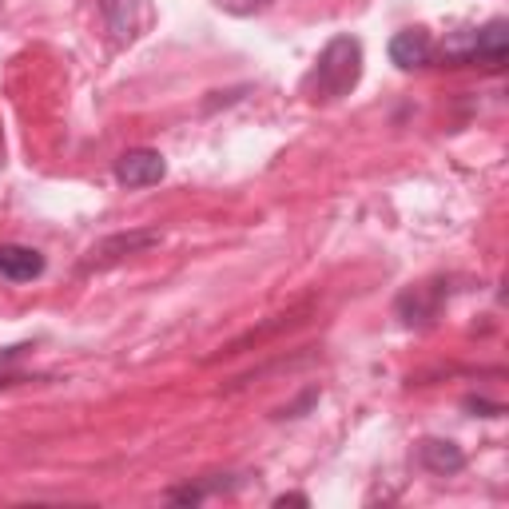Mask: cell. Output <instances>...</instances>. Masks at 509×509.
I'll use <instances>...</instances> for the list:
<instances>
[{
    "mask_svg": "<svg viewBox=\"0 0 509 509\" xmlns=\"http://www.w3.org/2000/svg\"><path fill=\"white\" fill-rule=\"evenodd\" d=\"M40 271H44V254L40 251L16 247V243L0 247V275L4 279H12V283H28V279H36Z\"/></svg>",
    "mask_w": 509,
    "mask_h": 509,
    "instance_id": "5",
    "label": "cell"
},
{
    "mask_svg": "<svg viewBox=\"0 0 509 509\" xmlns=\"http://www.w3.org/2000/svg\"><path fill=\"white\" fill-rule=\"evenodd\" d=\"M362 76V44L354 36H335L327 48H322L315 72L307 80L311 100H338L359 84Z\"/></svg>",
    "mask_w": 509,
    "mask_h": 509,
    "instance_id": "1",
    "label": "cell"
},
{
    "mask_svg": "<svg viewBox=\"0 0 509 509\" xmlns=\"http://www.w3.org/2000/svg\"><path fill=\"white\" fill-rule=\"evenodd\" d=\"M505 53H509V24L505 20H494V24H486L481 32H473L470 61H481V64H489V68H502L505 64Z\"/></svg>",
    "mask_w": 509,
    "mask_h": 509,
    "instance_id": "4",
    "label": "cell"
},
{
    "mask_svg": "<svg viewBox=\"0 0 509 509\" xmlns=\"http://www.w3.org/2000/svg\"><path fill=\"white\" fill-rule=\"evenodd\" d=\"M100 8L116 40H132L140 32V0H100Z\"/></svg>",
    "mask_w": 509,
    "mask_h": 509,
    "instance_id": "6",
    "label": "cell"
},
{
    "mask_svg": "<svg viewBox=\"0 0 509 509\" xmlns=\"http://www.w3.org/2000/svg\"><path fill=\"white\" fill-rule=\"evenodd\" d=\"M430 56H434V40L422 28L394 32V40H390V61L398 68H422V64H430Z\"/></svg>",
    "mask_w": 509,
    "mask_h": 509,
    "instance_id": "3",
    "label": "cell"
},
{
    "mask_svg": "<svg viewBox=\"0 0 509 509\" xmlns=\"http://www.w3.org/2000/svg\"><path fill=\"white\" fill-rule=\"evenodd\" d=\"M219 8H227V12H239V16H247V12H259L267 0H215Z\"/></svg>",
    "mask_w": 509,
    "mask_h": 509,
    "instance_id": "9",
    "label": "cell"
},
{
    "mask_svg": "<svg viewBox=\"0 0 509 509\" xmlns=\"http://www.w3.org/2000/svg\"><path fill=\"white\" fill-rule=\"evenodd\" d=\"M422 465L434 473H457L465 465V454L457 449L454 442H442V438H430V442H422Z\"/></svg>",
    "mask_w": 509,
    "mask_h": 509,
    "instance_id": "7",
    "label": "cell"
},
{
    "mask_svg": "<svg viewBox=\"0 0 509 509\" xmlns=\"http://www.w3.org/2000/svg\"><path fill=\"white\" fill-rule=\"evenodd\" d=\"M159 243V231H140V235H120V239H108L104 247H96L92 254H104V259H120V254H132V251H143V247H156ZM100 259V263H104Z\"/></svg>",
    "mask_w": 509,
    "mask_h": 509,
    "instance_id": "8",
    "label": "cell"
},
{
    "mask_svg": "<svg viewBox=\"0 0 509 509\" xmlns=\"http://www.w3.org/2000/svg\"><path fill=\"white\" fill-rule=\"evenodd\" d=\"M164 175H167L164 156L151 148L124 151V156L116 159V180H120L124 188H151V183H159Z\"/></svg>",
    "mask_w": 509,
    "mask_h": 509,
    "instance_id": "2",
    "label": "cell"
},
{
    "mask_svg": "<svg viewBox=\"0 0 509 509\" xmlns=\"http://www.w3.org/2000/svg\"><path fill=\"white\" fill-rule=\"evenodd\" d=\"M275 505L279 509H287V505H311V497L307 494H283V497H275Z\"/></svg>",
    "mask_w": 509,
    "mask_h": 509,
    "instance_id": "10",
    "label": "cell"
}]
</instances>
